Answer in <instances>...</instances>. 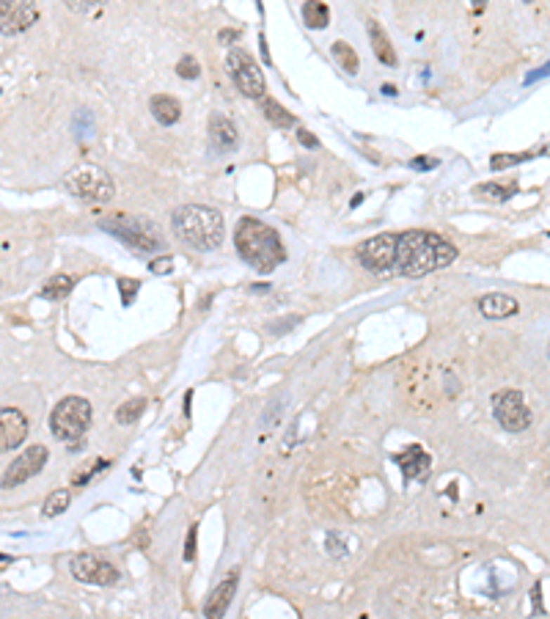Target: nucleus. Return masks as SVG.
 <instances>
[{"label": "nucleus", "mask_w": 550, "mask_h": 619, "mask_svg": "<svg viewBox=\"0 0 550 619\" xmlns=\"http://www.w3.org/2000/svg\"><path fill=\"white\" fill-rule=\"evenodd\" d=\"M261 107H264V116H267V122H270V124H275V127H281V130L297 127V119L292 116L284 105H278L275 99H264V105H261Z\"/></svg>", "instance_id": "obj_20"}, {"label": "nucleus", "mask_w": 550, "mask_h": 619, "mask_svg": "<svg viewBox=\"0 0 550 619\" xmlns=\"http://www.w3.org/2000/svg\"><path fill=\"white\" fill-rule=\"evenodd\" d=\"M492 416H495V422L501 424L506 432H523L534 422L531 408L525 405L523 393L512 391V389L498 391L492 396Z\"/></svg>", "instance_id": "obj_8"}, {"label": "nucleus", "mask_w": 550, "mask_h": 619, "mask_svg": "<svg viewBox=\"0 0 550 619\" xmlns=\"http://www.w3.org/2000/svg\"><path fill=\"white\" fill-rule=\"evenodd\" d=\"M176 74L185 77V80H195V77L201 74V66H198V61H195L193 56H185V58L179 61V66H176Z\"/></svg>", "instance_id": "obj_29"}, {"label": "nucleus", "mask_w": 550, "mask_h": 619, "mask_svg": "<svg viewBox=\"0 0 550 619\" xmlns=\"http://www.w3.org/2000/svg\"><path fill=\"white\" fill-rule=\"evenodd\" d=\"M237 581H240V575H237V570L231 573V578H226L223 584H218V587L212 589V594H209V600H207V606H204V614L207 617H223L228 611V606H231V597H234V592H237Z\"/></svg>", "instance_id": "obj_15"}, {"label": "nucleus", "mask_w": 550, "mask_h": 619, "mask_svg": "<svg viewBox=\"0 0 550 619\" xmlns=\"http://www.w3.org/2000/svg\"><path fill=\"white\" fill-rule=\"evenodd\" d=\"M438 165V160H429V157H416L413 160V168H419V171H424V168H435Z\"/></svg>", "instance_id": "obj_33"}, {"label": "nucleus", "mask_w": 550, "mask_h": 619, "mask_svg": "<svg viewBox=\"0 0 550 619\" xmlns=\"http://www.w3.org/2000/svg\"><path fill=\"white\" fill-rule=\"evenodd\" d=\"M149 270H152L155 275H162V273L168 275V273L173 270V259H171V256H165V259H155L152 264H149Z\"/></svg>", "instance_id": "obj_30"}, {"label": "nucleus", "mask_w": 550, "mask_h": 619, "mask_svg": "<svg viewBox=\"0 0 550 619\" xmlns=\"http://www.w3.org/2000/svg\"><path fill=\"white\" fill-rule=\"evenodd\" d=\"M64 3L77 14H94V11L107 6V0H64Z\"/></svg>", "instance_id": "obj_27"}, {"label": "nucleus", "mask_w": 550, "mask_h": 619, "mask_svg": "<svg viewBox=\"0 0 550 619\" xmlns=\"http://www.w3.org/2000/svg\"><path fill=\"white\" fill-rule=\"evenodd\" d=\"M69 504H72V493H69V490H55V493H50V495H47L41 515H44V518L64 515L66 509H69Z\"/></svg>", "instance_id": "obj_24"}, {"label": "nucleus", "mask_w": 550, "mask_h": 619, "mask_svg": "<svg viewBox=\"0 0 550 619\" xmlns=\"http://www.w3.org/2000/svg\"><path fill=\"white\" fill-rule=\"evenodd\" d=\"M171 228L179 242H185L193 251H218L223 237H226V223L223 215L215 207L204 204H182L171 215Z\"/></svg>", "instance_id": "obj_2"}, {"label": "nucleus", "mask_w": 550, "mask_h": 619, "mask_svg": "<svg viewBox=\"0 0 550 619\" xmlns=\"http://www.w3.org/2000/svg\"><path fill=\"white\" fill-rule=\"evenodd\" d=\"M72 575L83 584H94V587H113L119 581V570L97 554H77L72 559Z\"/></svg>", "instance_id": "obj_9"}, {"label": "nucleus", "mask_w": 550, "mask_h": 619, "mask_svg": "<svg viewBox=\"0 0 550 619\" xmlns=\"http://www.w3.org/2000/svg\"><path fill=\"white\" fill-rule=\"evenodd\" d=\"M515 193H518V182H512V185L485 182V185H479V188H476V196L490 198V201H506V198H512Z\"/></svg>", "instance_id": "obj_25"}, {"label": "nucleus", "mask_w": 550, "mask_h": 619, "mask_svg": "<svg viewBox=\"0 0 550 619\" xmlns=\"http://www.w3.org/2000/svg\"><path fill=\"white\" fill-rule=\"evenodd\" d=\"M195 540H198V526H190V534H188V542H185V559L188 561L195 559Z\"/></svg>", "instance_id": "obj_31"}, {"label": "nucleus", "mask_w": 550, "mask_h": 619, "mask_svg": "<svg viewBox=\"0 0 550 619\" xmlns=\"http://www.w3.org/2000/svg\"><path fill=\"white\" fill-rule=\"evenodd\" d=\"M234 245H237V254L261 275L273 273L287 259V251H284V242H281L278 231L267 226L264 221H256V218H242L237 223Z\"/></svg>", "instance_id": "obj_3"}, {"label": "nucleus", "mask_w": 550, "mask_h": 619, "mask_svg": "<svg viewBox=\"0 0 550 619\" xmlns=\"http://www.w3.org/2000/svg\"><path fill=\"white\" fill-rule=\"evenodd\" d=\"M143 410H146V399H143V396H132V399L122 402V405L116 408V422L135 424L140 416H143Z\"/></svg>", "instance_id": "obj_23"}, {"label": "nucleus", "mask_w": 550, "mask_h": 619, "mask_svg": "<svg viewBox=\"0 0 550 619\" xmlns=\"http://www.w3.org/2000/svg\"><path fill=\"white\" fill-rule=\"evenodd\" d=\"M363 270L374 275H402L424 278L435 270H443L457 259V248L435 231H402V234H377L360 242L355 251Z\"/></svg>", "instance_id": "obj_1"}, {"label": "nucleus", "mask_w": 550, "mask_h": 619, "mask_svg": "<svg viewBox=\"0 0 550 619\" xmlns=\"http://www.w3.org/2000/svg\"><path fill=\"white\" fill-rule=\"evenodd\" d=\"M47 449L41 446V443H36L31 449H25L22 455L17 457L8 468H6V474H3V479H0V488L3 490H11V488H20V485H25L28 479H33L41 468H44V462H47Z\"/></svg>", "instance_id": "obj_10"}, {"label": "nucleus", "mask_w": 550, "mask_h": 619, "mask_svg": "<svg viewBox=\"0 0 550 619\" xmlns=\"http://www.w3.org/2000/svg\"><path fill=\"white\" fill-rule=\"evenodd\" d=\"M297 141L306 146V149H317L320 146V138H314L308 130H303V127H297Z\"/></svg>", "instance_id": "obj_32"}, {"label": "nucleus", "mask_w": 550, "mask_h": 619, "mask_svg": "<svg viewBox=\"0 0 550 619\" xmlns=\"http://www.w3.org/2000/svg\"><path fill=\"white\" fill-rule=\"evenodd\" d=\"M534 155H495L492 160H490V168L492 171H504V168H512V165L523 163V160H531Z\"/></svg>", "instance_id": "obj_26"}, {"label": "nucleus", "mask_w": 550, "mask_h": 619, "mask_svg": "<svg viewBox=\"0 0 550 619\" xmlns=\"http://www.w3.org/2000/svg\"><path fill=\"white\" fill-rule=\"evenodd\" d=\"M525 3H534V0H525Z\"/></svg>", "instance_id": "obj_36"}, {"label": "nucleus", "mask_w": 550, "mask_h": 619, "mask_svg": "<svg viewBox=\"0 0 550 619\" xmlns=\"http://www.w3.org/2000/svg\"><path fill=\"white\" fill-rule=\"evenodd\" d=\"M333 58H336V64L341 66L347 74H358V69H360V61H358V53L347 44V41H333Z\"/></svg>", "instance_id": "obj_22"}, {"label": "nucleus", "mask_w": 550, "mask_h": 619, "mask_svg": "<svg viewBox=\"0 0 550 619\" xmlns=\"http://www.w3.org/2000/svg\"><path fill=\"white\" fill-rule=\"evenodd\" d=\"M72 289H74V278L66 275V273H58V275H53V278L41 287V297H44V300H61V297H66Z\"/></svg>", "instance_id": "obj_21"}, {"label": "nucleus", "mask_w": 550, "mask_h": 619, "mask_svg": "<svg viewBox=\"0 0 550 619\" xmlns=\"http://www.w3.org/2000/svg\"><path fill=\"white\" fill-rule=\"evenodd\" d=\"M209 146L215 155H228L237 149V127L231 124V119L221 113L209 119Z\"/></svg>", "instance_id": "obj_13"}, {"label": "nucleus", "mask_w": 550, "mask_h": 619, "mask_svg": "<svg viewBox=\"0 0 550 619\" xmlns=\"http://www.w3.org/2000/svg\"><path fill=\"white\" fill-rule=\"evenodd\" d=\"M383 94H388V97H396V86H383Z\"/></svg>", "instance_id": "obj_35"}, {"label": "nucleus", "mask_w": 550, "mask_h": 619, "mask_svg": "<svg viewBox=\"0 0 550 619\" xmlns=\"http://www.w3.org/2000/svg\"><path fill=\"white\" fill-rule=\"evenodd\" d=\"M303 22L311 31H322V28L330 25V8L325 6L322 0H306L303 3Z\"/></svg>", "instance_id": "obj_19"}, {"label": "nucleus", "mask_w": 550, "mask_h": 619, "mask_svg": "<svg viewBox=\"0 0 550 619\" xmlns=\"http://www.w3.org/2000/svg\"><path fill=\"white\" fill-rule=\"evenodd\" d=\"M149 110H152L155 122L162 124V127H171V124H176L182 119V105H179V99L171 97V94H155L152 102H149Z\"/></svg>", "instance_id": "obj_17"}, {"label": "nucleus", "mask_w": 550, "mask_h": 619, "mask_svg": "<svg viewBox=\"0 0 550 619\" xmlns=\"http://www.w3.org/2000/svg\"><path fill=\"white\" fill-rule=\"evenodd\" d=\"M237 39H240V31H221V41H223V44H228V41H237Z\"/></svg>", "instance_id": "obj_34"}, {"label": "nucleus", "mask_w": 550, "mask_h": 619, "mask_svg": "<svg viewBox=\"0 0 550 619\" xmlns=\"http://www.w3.org/2000/svg\"><path fill=\"white\" fill-rule=\"evenodd\" d=\"M226 69H228V74H231V80H234V86H237L245 97H251V99L264 97V89H267L264 72H261L259 64H256L245 50L231 47L226 56Z\"/></svg>", "instance_id": "obj_7"}, {"label": "nucleus", "mask_w": 550, "mask_h": 619, "mask_svg": "<svg viewBox=\"0 0 550 619\" xmlns=\"http://www.w3.org/2000/svg\"><path fill=\"white\" fill-rule=\"evenodd\" d=\"M479 3H485V0H479Z\"/></svg>", "instance_id": "obj_37"}, {"label": "nucleus", "mask_w": 550, "mask_h": 619, "mask_svg": "<svg viewBox=\"0 0 550 619\" xmlns=\"http://www.w3.org/2000/svg\"><path fill=\"white\" fill-rule=\"evenodd\" d=\"M28 429H31V424H28L22 410L3 408L0 410V455H6L11 449H20L22 441L28 438Z\"/></svg>", "instance_id": "obj_12"}, {"label": "nucleus", "mask_w": 550, "mask_h": 619, "mask_svg": "<svg viewBox=\"0 0 550 619\" xmlns=\"http://www.w3.org/2000/svg\"><path fill=\"white\" fill-rule=\"evenodd\" d=\"M39 20V3L36 0H0V33L17 36L33 28Z\"/></svg>", "instance_id": "obj_11"}, {"label": "nucleus", "mask_w": 550, "mask_h": 619, "mask_svg": "<svg viewBox=\"0 0 550 619\" xmlns=\"http://www.w3.org/2000/svg\"><path fill=\"white\" fill-rule=\"evenodd\" d=\"M396 462H399L405 479H424L429 474V468H432V460H429V455L421 446H410L405 455L396 457Z\"/></svg>", "instance_id": "obj_16"}, {"label": "nucleus", "mask_w": 550, "mask_h": 619, "mask_svg": "<svg viewBox=\"0 0 550 619\" xmlns=\"http://www.w3.org/2000/svg\"><path fill=\"white\" fill-rule=\"evenodd\" d=\"M369 41H372V50H374V56H377V61L383 66H396V50H393V44H391V39L386 36V31L374 22V20H369Z\"/></svg>", "instance_id": "obj_18"}, {"label": "nucleus", "mask_w": 550, "mask_h": 619, "mask_svg": "<svg viewBox=\"0 0 550 619\" xmlns=\"http://www.w3.org/2000/svg\"><path fill=\"white\" fill-rule=\"evenodd\" d=\"M89 426H91V405L83 396H66L50 413V429L64 443L83 441Z\"/></svg>", "instance_id": "obj_5"}, {"label": "nucleus", "mask_w": 550, "mask_h": 619, "mask_svg": "<svg viewBox=\"0 0 550 619\" xmlns=\"http://www.w3.org/2000/svg\"><path fill=\"white\" fill-rule=\"evenodd\" d=\"M64 188L69 196L80 198L86 204H107L116 196V185L110 179V174L99 165L83 163L72 168L64 176Z\"/></svg>", "instance_id": "obj_4"}, {"label": "nucleus", "mask_w": 550, "mask_h": 619, "mask_svg": "<svg viewBox=\"0 0 550 619\" xmlns=\"http://www.w3.org/2000/svg\"><path fill=\"white\" fill-rule=\"evenodd\" d=\"M138 289H140V281H135V278H119V294H122V303H124V306H132V303H135Z\"/></svg>", "instance_id": "obj_28"}, {"label": "nucleus", "mask_w": 550, "mask_h": 619, "mask_svg": "<svg viewBox=\"0 0 550 619\" xmlns=\"http://www.w3.org/2000/svg\"><path fill=\"white\" fill-rule=\"evenodd\" d=\"M99 226L110 234H116L119 240H124L135 251H160L162 240L160 231L143 218H130V215H116V218H105Z\"/></svg>", "instance_id": "obj_6"}, {"label": "nucleus", "mask_w": 550, "mask_h": 619, "mask_svg": "<svg viewBox=\"0 0 550 619\" xmlns=\"http://www.w3.org/2000/svg\"><path fill=\"white\" fill-rule=\"evenodd\" d=\"M479 311L487 320H506V317H515L520 311V303L512 294L504 292H490L485 297H479Z\"/></svg>", "instance_id": "obj_14"}]
</instances>
